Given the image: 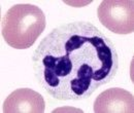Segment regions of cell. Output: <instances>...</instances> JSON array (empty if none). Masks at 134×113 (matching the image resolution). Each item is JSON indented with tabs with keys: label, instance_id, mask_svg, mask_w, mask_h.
Returning a JSON list of instances; mask_svg holds the SVG:
<instances>
[{
	"label": "cell",
	"instance_id": "cell-1",
	"mask_svg": "<svg viewBox=\"0 0 134 113\" xmlns=\"http://www.w3.org/2000/svg\"><path fill=\"white\" fill-rule=\"evenodd\" d=\"M39 86L59 101H83L115 78L119 55L115 44L92 23L62 24L34 50Z\"/></svg>",
	"mask_w": 134,
	"mask_h": 113
},
{
	"label": "cell",
	"instance_id": "cell-2",
	"mask_svg": "<svg viewBox=\"0 0 134 113\" xmlns=\"http://www.w3.org/2000/svg\"><path fill=\"white\" fill-rule=\"evenodd\" d=\"M47 26L44 13L36 5L16 4L2 17L1 33L6 44L16 49L31 47Z\"/></svg>",
	"mask_w": 134,
	"mask_h": 113
},
{
	"label": "cell",
	"instance_id": "cell-3",
	"mask_svg": "<svg viewBox=\"0 0 134 113\" xmlns=\"http://www.w3.org/2000/svg\"><path fill=\"white\" fill-rule=\"evenodd\" d=\"M97 16L101 24L115 34L127 35L134 31L132 0H104L97 8Z\"/></svg>",
	"mask_w": 134,
	"mask_h": 113
},
{
	"label": "cell",
	"instance_id": "cell-4",
	"mask_svg": "<svg viewBox=\"0 0 134 113\" xmlns=\"http://www.w3.org/2000/svg\"><path fill=\"white\" fill-rule=\"evenodd\" d=\"M46 102L43 97L31 88H18L3 102L4 113H43Z\"/></svg>",
	"mask_w": 134,
	"mask_h": 113
},
{
	"label": "cell",
	"instance_id": "cell-5",
	"mask_svg": "<svg viewBox=\"0 0 134 113\" xmlns=\"http://www.w3.org/2000/svg\"><path fill=\"white\" fill-rule=\"evenodd\" d=\"M96 113L134 112L133 95L121 87H111L102 92L94 102Z\"/></svg>",
	"mask_w": 134,
	"mask_h": 113
},
{
	"label": "cell",
	"instance_id": "cell-6",
	"mask_svg": "<svg viewBox=\"0 0 134 113\" xmlns=\"http://www.w3.org/2000/svg\"><path fill=\"white\" fill-rule=\"evenodd\" d=\"M65 3L67 4H70V5H74V6H76V5H85V4H88V3H90V1H76V2H71V1H65Z\"/></svg>",
	"mask_w": 134,
	"mask_h": 113
}]
</instances>
